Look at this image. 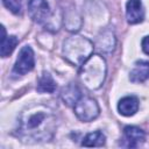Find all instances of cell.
<instances>
[{
	"label": "cell",
	"instance_id": "obj_1",
	"mask_svg": "<svg viewBox=\"0 0 149 149\" xmlns=\"http://www.w3.org/2000/svg\"><path fill=\"white\" fill-rule=\"evenodd\" d=\"M56 126L55 115L44 106H35L24 111L19 121V135L26 141H48Z\"/></svg>",
	"mask_w": 149,
	"mask_h": 149
},
{
	"label": "cell",
	"instance_id": "obj_2",
	"mask_svg": "<svg viewBox=\"0 0 149 149\" xmlns=\"http://www.w3.org/2000/svg\"><path fill=\"white\" fill-rule=\"evenodd\" d=\"M79 77L90 90L99 88L106 77V62L99 55H91L81 65Z\"/></svg>",
	"mask_w": 149,
	"mask_h": 149
},
{
	"label": "cell",
	"instance_id": "obj_3",
	"mask_svg": "<svg viewBox=\"0 0 149 149\" xmlns=\"http://www.w3.org/2000/svg\"><path fill=\"white\" fill-rule=\"evenodd\" d=\"M93 43L84 36L73 35L65 40L63 54L68 62L80 66L93 52Z\"/></svg>",
	"mask_w": 149,
	"mask_h": 149
},
{
	"label": "cell",
	"instance_id": "obj_4",
	"mask_svg": "<svg viewBox=\"0 0 149 149\" xmlns=\"http://www.w3.org/2000/svg\"><path fill=\"white\" fill-rule=\"evenodd\" d=\"M99 106L93 98L80 97L78 101L74 104V114L79 120L84 122L94 120L99 115Z\"/></svg>",
	"mask_w": 149,
	"mask_h": 149
},
{
	"label": "cell",
	"instance_id": "obj_5",
	"mask_svg": "<svg viewBox=\"0 0 149 149\" xmlns=\"http://www.w3.org/2000/svg\"><path fill=\"white\" fill-rule=\"evenodd\" d=\"M35 65V58H34V52L30 47L24 45L17 56V59L14 64L13 68V73L15 74H26L29 71L34 69Z\"/></svg>",
	"mask_w": 149,
	"mask_h": 149
},
{
	"label": "cell",
	"instance_id": "obj_6",
	"mask_svg": "<svg viewBox=\"0 0 149 149\" xmlns=\"http://www.w3.org/2000/svg\"><path fill=\"white\" fill-rule=\"evenodd\" d=\"M28 12L30 17L37 23L44 22L50 15V8L45 0H30L28 3Z\"/></svg>",
	"mask_w": 149,
	"mask_h": 149
},
{
	"label": "cell",
	"instance_id": "obj_7",
	"mask_svg": "<svg viewBox=\"0 0 149 149\" xmlns=\"http://www.w3.org/2000/svg\"><path fill=\"white\" fill-rule=\"evenodd\" d=\"M126 16L127 21L132 24L139 23L143 20L144 10L141 0H128L126 5Z\"/></svg>",
	"mask_w": 149,
	"mask_h": 149
},
{
	"label": "cell",
	"instance_id": "obj_8",
	"mask_svg": "<svg viewBox=\"0 0 149 149\" xmlns=\"http://www.w3.org/2000/svg\"><path fill=\"white\" fill-rule=\"evenodd\" d=\"M130 81L133 83H142L149 79V62L148 61H139L134 64L133 70L129 76Z\"/></svg>",
	"mask_w": 149,
	"mask_h": 149
},
{
	"label": "cell",
	"instance_id": "obj_9",
	"mask_svg": "<svg viewBox=\"0 0 149 149\" xmlns=\"http://www.w3.org/2000/svg\"><path fill=\"white\" fill-rule=\"evenodd\" d=\"M123 134H125V137L128 142V146L129 147H137L140 146L143 141H144V132L139 128V127H135V126H127L125 127L123 129Z\"/></svg>",
	"mask_w": 149,
	"mask_h": 149
},
{
	"label": "cell",
	"instance_id": "obj_10",
	"mask_svg": "<svg viewBox=\"0 0 149 149\" xmlns=\"http://www.w3.org/2000/svg\"><path fill=\"white\" fill-rule=\"evenodd\" d=\"M118 109H119V113L125 116L134 115L139 109V99L134 95L125 97L119 101Z\"/></svg>",
	"mask_w": 149,
	"mask_h": 149
},
{
	"label": "cell",
	"instance_id": "obj_11",
	"mask_svg": "<svg viewBox=\"0 0 149 149\" xmlns=\"http://www.w3.org/2000/svg\"><path fill=\"white\" fill-rule=\"evenodd\" d=\"M62 99L66 105H73L78 101V99L80 98V92L78 90V87L73 84L68 85L66 87L63 88L62 91Z\"/></svg>",
	"mask_w": 149,
	"mask_h": 149
},
{
	"label": "cell",
	"instance_id": "obj_12",
	"mask_svg": "<svg viewBox=\"0 0 149 149\" xmlns=\"http://www.w3.org/2000/svg\"><path fill=\"white\" fill-rule=\"evenodd\" d=\"M55 90H56L55 80L52 79V77L48 72H44L37 81V91L42 92V93H45V92L47 93H52Z\"/></svg>",
	"mask_w": 149,
	"mask_h": 149
},
{
	"label": "cell",
	"instance_id": "obj_13",
	"mask_svg": "<svg viewBox=\"0 0 149 149\" xmlns=\"http://www.w3.org/2000/svg\"><path fill=\"white\" fill-rule=\"evenodd\" d=\"M105 140H106L105 135L101 132L97 130V132L88 133L84 137L81 146H84V147H101L105 144Z\"/></svg>",
	"mask_w": 149,
	"mask_h": 149
},
{
	"label": "cell",
	"instance_id": "obj_14",
	"mask_svg": "<svg viewBox=\"0 0 149 149\" xmlns=\"http://www.w3.org/2000/svg\"><path fill=\"white\" fill-rule=\"evenodd\" d=\"M114 43H115V38H114L113 33L112 31H106V33L102 34L101 37L98 38L97 47H99L104 51H111L114 47Z\"/></svg>",
	"mask_w": 149,
	"mask_h": 149
},
{
	"label": "cell",
	"instance_id": "obj_15",
	"mask_svg": "<svg viewBox=\"0 0 149 149\" xmlns=\"http://www.w3.org/2000/svg\"><path fill=\"white\" fill-rule=\"evenodd\" d=\"M17 38L15 36H6L5 38L1 40V56L2 57H7L9 56L13 50L15 49L16 44H17Z\"/></svg>",
	"mask_w": 149,
	"mask_h": 149
},
{
	"label": "cell",
	"instance_id": "obj_16",
	"mask_svg": "<svg viewBox=\"0 0 149 149\" xmlns=\"http://www.w3.org/2000/svg\"><path fill=\"white\" fill-rule=\"evenodd\" d=\"M3 5L6 8H8L12 13L17 14L21 10V5H22V0H2Z\"/></svg>",
	"mask_w": 149,
	"mask_h": 149
},
{
	"label": "cell",
	"instance_id": "obj_17",
	"mask_svg": "<svg viewBox=\"0 0 149 149\" xmlns=\"http://www.w3.org/2000/svg\"><path fill=\"white\" fill-rule=\"evenodd\" d=\"M142 50L149 55V36H146L143 40H142Z\"/></svg>",
	"mask_w": 149,
	"mask_h": 149
}]
</instances>
